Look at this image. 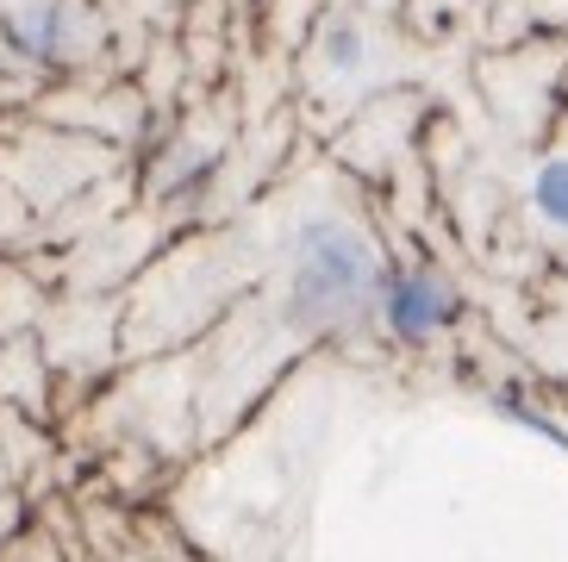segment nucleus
Returning <instances> with one entry per match:
<instances>
[{"mask_svg": "<svg viewBox=\"0 0 568 562\" xmlns=\"http://www.w3.org/2000/svg\"><path fill=\"white\" fill-rule=\"evenodd\" d=\"M531 200H537V213L550 219L556 232H568V157H550V163L537 169Z\"/></svg>", "mask_w": 568, "mask_h": 562, "instance_id": "obj_5", "label": "nucleus"}, {"mask_svg": "<svg viewBox=\"0 0 568 562\" xmlns=\"http://www.w3.org/2000/svg\"><path fill=\"white\" fill-rule=\"evenodd\" d=\"M506 419H513V425H531L537 438H550V444H562L568 450V425H556V419H544L531 407V400H506Z\"/></svg>", "mask_w": 568, "mask_h": 562, "instance_id": "obj_6", "label": "nucleus"}, {"mask_svg": "<svg viewBox=\"0 0 568 562\" xmlns=\"http://www.w3.org/2000/svg\"><path fill=\"white\" fill-rule=\"evenodd\" d=\"M375 281H382L375 244L344 219H313L287 257V319L301 331H344L375 313Z\"/></svg>", "mask_w": 568, "mask_h": 562, "instance_id": "obj_1", "label": "nucleus"}, {"mask_svg": "<svg viewBox=\"0 0 568 562\" xmlns=\"http://www.w3.org/2000/svg\"><path fill=\"white\" fill-rule=\"evenodd\" d=\"M13 44L38 63H63L69 50H75V13H69L63 0H44L32 13L13 19Z\"/></svg>", "mask_w": 568, "mask_h": 562, "instance_id": "obj_3", "label": "nucleus"}, {"mask_svg": "<svg viewBox=\"0 0 568 562\" xmlns=\"http://www.w3.org/2000/svg\"><path fill=\"white\" fill-rule=\"evenodd\" d=\"M363 57H368V38H363V26L356 19H325V32H318V63L325 69H337V76H351V69H363Z\"/></svg>", "mask_w": 568, "mask_h": 562, "instance_id": "obj_4", "label": "nucleus"}, {"mask_svg": "<svg viewBox=\"0 0 568 562\" xmlns=\"http://www.w3.org/2000/svg\"><path fill=\"white\" fill-rule=\"evenodd\" d=\"M375 325L394 338V344H432L463 319V300H456V281L437 263H382L375 281Z\"/></svg>", "mask_w": 568, "mask_h": 562, "instance_id": "obj_2", "label": "nucleus"}]
</instances>
